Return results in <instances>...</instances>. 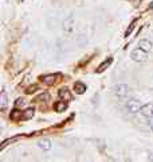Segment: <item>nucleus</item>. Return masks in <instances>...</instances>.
Instances as JSON below:
<instances>
[{
  "label": "nucleus",
  "mask_w": 153,
  "mask_h": 162,
  "mask_svg": "<svg viewBox=\"0 0 153 162\" xmlns=\"http://www.w3.org/2000/svg\"><path fill=\"white\" fill-rule=\"evenodd\" d=\"M17 139H19V137H15V138H11V139H7V141H4V142L2 143V146H0V150H3V148L6 147L7 145H10V143H12V142L17 141Z\"/></svg>",
  "instance_id": "obj_16"
},
{
  "label": "nucleus",
  "mask_w": 153,
  "mask_h": 162,
  "mask_svg": "<svg viewBox=\"0 0 153 162\" xmlns=\"http://www.w3.org/2000/svg\"><path fill=\"white\" fill-rule=\"evenodd\" d=\"M22 116H23V114H22V112H20L19 110H16V108H15V110H13V111L11 112L10 118H11L12 120H17L19 118H22Z\"/></svg>",
  "instance_id": "obj_14"
},
{
  "label": "nucleus",
  "mask_w": 153,
  "mask_h": 162,
  "mask_svg": "<svg viewBox=\"0 0 153 162\" xmlns=\"http://www.w3.org/2000/svg\"><path fill=\"white\" fill-rule=\"evenodd\" d=\"M140 114L146 119L153 118V104H144L140 110Z\"/></svg>",
  "instance_id": "obj_4"
},
{
  "label": "nucleus",
  "mask_w": 153,
  "mask_h": 162,
  "mask_svg": "<svg viewBox=\"0 0 153 162\" xmlns=\"http://www.w3.org/2000/svg\"><path fill=\"white\" fill-rule=\"evenodd\" d=\"M74 89H75V93L82 94V93H85V91H86V85H85L83 83H75Z\"/></svg>",
  "instance_id": "obj_10"
},
{
  "label": "nucleus",
  "mask_w": 153,
  "mask_h": 162,
  "mask_svg": "<svg viewBox=\"0 0 153 162\" xmlns=\"http://www.w3.org/2000/svg\"><path fill=\"white\" fill-rule=\"evenodd\" d=\"M40 100H48V94L44 93V94H40L39 97L35 99V101H40Z\"/></svg>",
  "instance_id": "obj_17"
},
{
  "label": "nucleus",
  "mask_w": 153,
  "mask_h": 162,
  "mask_svg": "<svg viewBox=\"0 0 153 162\" xmlns=\"http://www.w3.org/2000/svg\"><path fill=\"white\" fill-rule=\"evenodd\" d=\"M111 62H113V58H109V60H105V61H103L100 66H98V70H97V72H98V73H101V72H103V70H105V68L109 66V65L111 64Z\"/></svg>",
  "instance_id": "obj_13"
},
{
  "label": "nucleus",
  "mask_w": 153,
  "mask_h": 162,
  "mask_svg": "<svg viewBox=\"0 0 153 162\" xmlns=\"http://www.w3.org/2000/svg\"><path fill=\"white\" fill-rule=\"evenodd\" d=\"M148 57H149V51L144 50L141 47H137L130 53V58L134 61V62H145L148 61Z\"/></svg>",
  "instance_id": "obj_2"
},
{
  "label": "nucleus",
  "mask_w": 153,
  "mask_h": 162,
  "mask_svg": "<svg viewBox=\"0 0 153 162\" xmlns=\"http://www.w3.org/2000/svg\"><path fill=\"white\" fill-rule=\"evenodd\" d=\"M7 104H8V96H7V92H6V91H2V94H0V107H2V110H3V111L6 110Z\"/></svg>",
  "instance_id": "obj_9"
},
{
  "label": "nucleus",
  "mask_w": 153,
  "mask_h": 162,
  "mask_svg": "<svg viewBox=\"0 0 153 162\" xmlns=\"http://www.w3.org/2000/svg\"><path fill=\"white\" fill-rule=\"evenodd\" d=\"M148 124H149V126H151V128L153 130V118H149V119H148Z\"/></svg>",
  "instance_id": "obj_20"
},
{
  "label": "nucleus",
  "mask_w": 153,
  "mask_h": 162,
  "mask_svg": "<svg viewBox=\"0 0 153 162\" xmlns=\"http://www.w3.org/2000/svg\"><path fill=\"white\" fill-rule=\"evenodd\" d=\"M35 114V108H28V110H26V112L23 114V118L24 119H30V118H32Z\"/></svg>",
  "instance_id": "obj_15"
},
{
  "label": "nucleus",
  "mask_w": 153,
  "mask_h": 162,
  "mask_svg": "<svg viewBox=\"0 0 153 162\" xmlns=\"http://www.w3.org/2000/svg\"><path fill=\"white\" fill-rule=\"evenodd\" d=\"M138 47H141V49H144V50H146V51H151L152 42L149 39H141L140 42H138Z\"/></svg>",
  "instance_id": "obj_7"
},
{
  "label": "nucleus",
  "mask_w": 153,
  "mask_h": 162,
  "mask_svg": "<svg viewBox=\"0 0 153 162\" xmlns=\"http://www.w3.org/2000/svg\"><path fill=\"white\" fill-rule=\"evenodd\" d=\"M113 93L117 99L120 100H128L130 96V88L126 84H118L113 88Z\"/></svg>",
  "instance_id": "obj_1"
},
{
  "label": "nucleus",
  "mask_w": 153,
  "mask_h": 162,
  "mask_svg": "<svg viewBox=\"0 0 153 162\" xmlns=\"http://www.w3.org/2000/svg\"><path fill=\"white\" fill-rule=\"evenodd\" d=\"M38 146H39V148H42V150H50L51 148V141L50 139H42V141L38 142Z\"/></svg>",
  "instance_id": "obj_8"
},
{
  "label": "nucleus",
  "mask_w": 153,
  "mask_h": 162,
  "mask_svg": "<svg viewBox=\"0 0 153 162\" xmlns=\"http://www.w3.org/2000/svg\"><path fill=\"white\" fill-rule=\"evenodd\" d=\"M151 8H152V10H153V2L151 3Z\"/></svg>",
  "instance_id": "obj_21"
},
{
  "label": "nucleus",
  "mask_w": 153,
  "mask_h": 162,
  "mask_svg": "<svg viewBox=\"0 0 153 162\" xmlns=\"http://www.w3.org/2000/svg\"><path fill=\"white\" fill-rule=\"evenodd\" d=\"M142 104L138 100H136V99H130V100H128L126 105H125V108H126V111L129 112V114H137V112H140Z\"/></svg>",
  "instance_id": "obj_3"
},
{
  "label": "nucleus",
  "mask_w": 153,
  "mask_h": 162,
  "mask_svg": "<svg viewBox=\"0 0 153 162\" xmlns=\"http://www.w3.org/2000/svg\"><path fill=\"white\" fill-rule=\"evenodd\" d=\"M35 89H38V87H37V85H32V87H30L26 92H27V93H32V92H35Z\"/></svg>",
  "instance_id": "obj_19"
},
{
  "label": "nucleus",
  "mask_w": 153,
  "mask_h": 162,
  "mask_svg": "<svg viewBox=\"0 0 153 162\" xmlns=\"http://www.w3.org/2000/svg\"><path fill=\"white\" fill-rule=\"evenodd\" d=\"M73 23H74L73 16H69V18H67V19L65 20V23H63L65 29H66L67 31H71V30H73Z\"/></svg>",
  "instance_id": "obj_12"
},
{
  "label": "nucleus",
  "mask_w": 153,
  "mask_h": 162,
  "mask_svg": "<svg viewBox=\"0 0 153 162\" xmlns=\"http://www.w3.org/2000/svg\"><path fill=\"white\" fill-rule=\"evenodd\" d=\"M58 94H59V97L62 99V100H65V101L71 100V93H70V91H69L67 88H62V89H59Z\"/></svg>",
  "instance_id": "obj_6"
},
{
  "label": "nucleus",
  "mask_w": 153,
  "mask_h": 162,
  "mask_svg": "<svg viewBox=\"0 0 153 162\" xmlns=\"http://www.w3.org/2000/svg\"><path fill=\"white\" fill-rule=\"evenodd\" d=\"M58 77H59V74H44V76L40 77V80H42L44 84H47V85H52L57 81Z\"/></svg>",
  "instance_id": "obj_5"
},
{
  "label": "nucleus",
  "mask_w": 153,
  "mask_h": 162,
  "mask_svg": "<svg viewBox=\"0 0 153 162\" xmlns=\"http://www.w3.org/2000/svg\"><path fill=\"white\" fill-rule=\"evenodd\" d=\"M23 105H24V100H23V99H17L16 103H15V107L19 108V107H23Z\"/></svg>",
  "instance_id": "obj_18"
},
{
  "label": "nucleus",
  "mask_w": 153,
  "mask_h": 162,
  "mask_svg": "<svg viewBox=\"0 0 153 162\" xmlns=\"http://www.w3.org/2000/svg\"><path fill=\"white\" fill-rule=\"evenodd\" d=\"M66 108H67V104L65 101H57L55 104H54V110H55L57 112H63Z\"/></svg>",
  "instance_id": "obj_11"
}]
</instances>
